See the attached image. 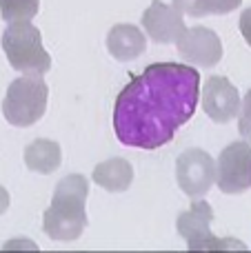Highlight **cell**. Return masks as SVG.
I'll return each mask as SVG.
<instances>
[{
  "mask_svg": "<svg viewBox=\"0 0 251 253\" xmlns=\"http://www.w3.org/2000/svg\"><path fill=\"white\" fill-rule=\"evenodd\" d=\"M211 220H213L211 207H209V202L200 200V198H194L191 209L178 215L176 227H178V233L185 238L187 249L189 251H229V249L245 251L243 242L213 238L211 229H209Z\"/></svg>",
  "mask_w": 251,
  "mask_h": 253,
  "instance_id": "5",
  "label": "cell"
},
{
  "mask_svg": "<svg viewBox=\"0 0 251 253\" xmlns=\"http://www.w3.org/2000/svg\"><path fill=\"white\" fill-rule=\"evenodd\" d=\"M178 53L182 60L191 62L203 69H211L222 58V42L216 31L207 27H187L176 40Z\"/></svg>",
  "mask_w": 251,
  "mask_h": 253,
  "instance_id": "8",
  "label": "cell"
},
{
  "mask_svg": "<svg viewBox=\"0 0 251 253\" xmlns=\"http://www.w3.org/2000/svg\"><path fill=\"white\" fill-rule=\"evenodd\" d=\"M176 180L189 198H205L216 182V162L203 149H187L176 160Z\"/></svg>",
  "mask_w": 251,
  "mask_h": 253,
  "instance_id": "7",
  "label": "cell"
},
{
  "mask_svg": "<svg viewBox=\"0 0 251 253\" xmlns=\"http://www.w3.org/2000/svg\"><path fill=\"white\" fill-rule=\"evenodd\" d=\"M240 93L225 76H211L203 87V109L213 123L225 125L240 111Z\"/></svg>",
  "mask_w": 251,
  "mask_h": 253,
  "instance_id": "10",
  "label": "cell"
},
{
  "mask_svg": "<svg viewBox=\"0 0 251 253\" xmlns=\"http://www.w3.org/2000/svg\"><path fill=\"white\" fill-rule=\"evenodd\" d=\"M40 9V0H0V16L7 22L31 20Z\"/></svg>",
  "mask_w": 251,
  "mask_h": 253,
  "instance_id": "14",
  "label": "cell"
},
{
  "mask_svg": "<svg viewBox=\"0 0 251 253\" xmlns=\"http://www.w3.org/2000/svg\"><path fill=\"white\" fill-rule=\"evenodd\" d=\"M49 89L42 76L25 74L9 84L2 100V116L13 126H31L44 116Z\"/></svg>",
  "mask_w": 251,
  "mask_h": 253,
  "instance_id": "4",
  "label": "cell"
},
{
  "mask_svg": "<svg viewBox=\"0 0 251 253\" xmlns=\"http://www.w3.org/2000/svg\"><path fill=\"white\" fill-rule=\"evenodd\" d=\"M173 7L194 18H203L211 13V0H173Z\"/></svg>",
  "mask_w": 251,
  "mask_h": 253,
  "instance_id": "15",
  "label": "cell"
},
{
  "mask_svg": "<svg viewBox=\"0 0 251 253\" xmlns=\"http://www.w3.org/2000/svg\"><path fill=\"white\" fill-rule=\"evenodd\" d=\"M240 34H243L245 42L251 47V7L245 9L243 16H240Z\"/></svg>",
  "mask_w": 251,
  "mask_h": 253,
  "instance_id": "17",
  "label": "cell"
},
{
  "mask_svg": "<svg viewBox=\"0 0 251 253\" xmlns=\"http://www.w3.org/2000/svg\"><path fill=\"white\" fill-rule=\"evenodd\" d=\"M7 207H9V191L4 187H0V215L7 211Z\"/></svg>",
  "mask_w": 251,
  "mask_h": 253,
  "instance_id": "18",
  "label": "cell"
},
{
  "mask_svg": "<svg viewBox=\"0 0 251 253\" xmlns=\"http://www.w3.org/2000/svg\"><path fill=\"white\" fill-rule=\"evenodd\" d=\"M107 49H109V53L116 58V60L129 62V60H136L138 56L145 53L147 38H145L140 27L120 22V25L111 27L109 34H107Z\"/></svg>",
  "mask_w": 251,
  "mask_h": 253,
  "instance_id": "11",
  "label": "cell"
},
{
  "mask_svg": "<svg viewBox=\"0 0 251 253\" xmlns=\"http://www.w3.org/2000/svg\"><path fill=\"white\" fill-rule=\"evenodd\" d=\"M62 151L60 144L47 138H38L25 149V165L36 173H53L60 167Z\"/></svg>",
  "mask_w": 251,
  "mask_h": 253,
  "instance_id": "13",
  "label": "cell"
},
{
  "mask_svg": "<svg viewBox=\"0 0 251 253\" xmlns=\"http://www.w3.org/2000/svg\"><path fill=\"white\" fill-rule=\"evenodd\" d=\"M11 247H29V249H36L34 245H29V242H9L7 249H11Z\"/></svg>",
  "mask_w": 251,
  "mask_h": 253,
  "instance_id": "19",
  "label": "cell"
},
{
  "mask_svg": "<svg viewBox=\"0 0 251 253\" xmlns=\"http://www.w3.org/2000/svg\"><path fill=\"white\" fill-rule=\"evenodd\" d=\"M240 120H238V131L247 142H251V89L245 93L243 102H240Z\"/></svg>",
  "mask_w": 251,
  "mask_h": 253,
  "instance_id": "16",
  "label": "cell"
},
{
  "mask_svg": "<svg viewBox=\"0 0 251 253\" xmlns=\"http://www.w3.org/2000/svg\"><path fill=\"white\" fill-rule=\"evenodd\" d=\"M91 180L98 184V187L107 189V191H127L133 182V167L129 165L125 158H111V160H105L93 169Z\"/></svg>",
  "mask_w": 251,
  "mask_h": 253,
  "instance_id": "12",
  "label": "cell"
},
{
  "mask_svg": "<svg viewBox=\"0 0 251 253\" xmlns=\"http://www.w3.org/2000/svg\"><path fill=\"white\" fill-rule=\"evenodd\" d=\"M200 74L189 65L156 62L133 76L116 98L114 131L127 147L158 149L171 142L198 107Z\"/></svg>",
  "mask_w": 251,
  "mask_h": 253,
  "instance_id": "1",
  "label": "cell"
},
{
  "mask_svg": "<svg viewBox=\"0 0 251 253\" xmlns=\"http://www.w3.org/2000/svg\"><path fill=\"white\" fill-rule=\"evenodd\" d=\"M87 193L89 180L80 173H71L58 182L51 207L42 215V229L51 240L71 242L83 236L87 227Z\"/></svg>",
  "mask_w": 251,
  "mask_h": 253,
  "instance_id": "2",
  "label": "cell"
},
{
  "mask_svg": "<svg viewBox=\"0 0 251 253\" xmlns=\"http://www.w3.org/2000/svg\"><path fill=\"white\" fill-rule=\"evenodd\" d=\"M2 49L9 65L20 74L42 76L51 69V56L42 47V36L29 20L9 22L2 34Z\"/></svg>",
  "mask_w": 251,
  "mask_h": 253,
  "instance_id": "3",
  "label": "cell"
},
{
  "mask_svg": "<svg viewBox=\"0 0 251 253\" xmlns=\"http://www.w3.org/2000/svg\"><path fill=\"white\" fill-rule=\"evenodd\" d=\"M216 184L222 193H243L251 189V144L231 142L216 162Z\"/></svg>",
  "mask_w": 251,
  "mask_h": 253,
  "instance_id": "6",
  "label": "cell"
},
{
  "mask_svg": "<svg viewBox=\"0 0 251 253\" xmlns=\"http://www.w3.org/2000/svg\"><path fill=\"white\" fill-rule=\"evenodd\" d=\"M185 13L176 9L173 4H165L160 0H154L142 13V27L147 38H151L158 44H171L182 36L187 29Z\"/></svg>",
  "mask_w": 251,
  "mask_h": 253,
  "instance_id": "9",
  "label": "cell"
}]
</instances>
